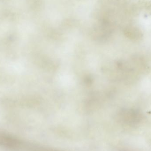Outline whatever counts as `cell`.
Returning <instances> with one entry per match:
<instances>
[{"label":"cell","mask_w":151,"mask_h":151,"mask_svg":"<svg viewBox=\"0 0 151 151\" xmlns=\"http://www.w3.org/2000/svg\"><path fill=\"white\" fill-rule=\"evenodd\" d=\"M123 115L124 119L130 124L137 123L142 119V114L135 109H127L123 111Z\"/></svg>","instance_id":"obj_1"}]
</instances>
